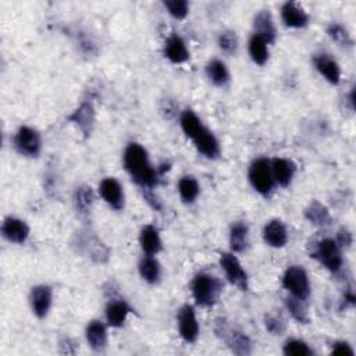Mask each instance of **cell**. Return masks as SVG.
Returning <instances> with one entry per match:
<instances>
[{"label":"cell","instance_id":"1","mask_svg":"<svg viewBox=\"0 0 356 356\" xmlns=\"http://www.w3.org/2000/svg\"><path fill=\"white\" fill-rule=\"evenodd\" d=\"M123 165L131 180L142 189H154L161 182L158 167L155 169L149 161L146 149L137 142L127 145L123 156Z\"/></svg>","mask_w":356,"mask_h":356},{"label":"cell","instance_id":"2","mask_svg":"<svg viewBox=\"0 0 356 356\" xmlns=\"http://www.w3.org/2000/svg\"><path fill=\"white\" fill-rule=\"evenodd\" d=\"M191 292L195 303L200 308H212L219 302L223 292L222 281L208 273H199L191 283Z\"/></svg>","mask_w":356,"mask_h":356},{"label":"cell","instance_id":"3","mask_svg":"<svg viewBox=\"0 0 356 356\" xmlns=\"http://www.w3.org/2000/svg\"><path fill=\"white\" fill-rule=\"evenodd\" d=\"M215 333L216 335L231 349L233 353L238 356H248L253 351V344L250 338L233 326L228 320L220 318L215 322Z\"/></svg>","mask_w":356,"mask_h":356},{"label":"cell","instance_id":"4","mask_svg":"<svg viewBox=\"0 0 356 356\" xmlns=\"http://www.w3.org/2000/svg\"><path fill=\"white\" fill-rule=\"evenodd\" d=\"M309 255L331 273L341 272L344 266L342 249L338 246L334 238H323L313 244L312 252Z\"/></svg>","mask_w":356,"mask_h":356},{"label":"cell","instance_id":"5","mask_svg":"<svg viewBox=\"0 0 356 356\" xmlns=\"http://www.w3.org/2000/svg\"><path fill=\"white\" fill-rule=\"evenodd\" d=\"M248 180L258 193H261L265 198H269L274 189V178L272 173L270 161L266 158H259L253 161L249 166L248 171Z\"/></svg>","mask_w":356,"mask_h":356},{"label":"cell","instance_id":"6","mask_svg":"<svg viewBox=\"0 0 356 356\" xmlns=\"http://www.w3.org/2000/svg\"><path fill=\"white\" fill-rule=\"evenodd\" d=\"M75 246L96 265H105L110 259L109 246L102 242V239L93 233H80L77 235Z\"/></svg>","mask_w":356,"mask_h":356},{"label":"cell","instance_id":"7","mask_svg":"<svg viewBox=\"0 0 356 356\" xmlns=\"http://www.w3.org/2000/svg\"><path fill=\"white\" fill-rule=\"evenodd\" d=\"M281 284L295 298L308 300L311 296L309 276L302 266H289L284 272Z\"/></svg>","mask_w":356,"mask_h":356},{"label":"cell","instance_id":"8","mask_svg":"<svg viewBox=\"0 0 356 356\" xmlns=\"http://www.w3.org/2000/svg\"><path fill=\"white\" fill-rule=\"evenodd\" d=\"M13 145L19 155L29 159L39 158L42 152L40 134L28 126H23L17 130L13 138Z\"/></svg>","mask_w":356,"mask_h":356},{"label":"cell","instance_id":"9","mask_svg":"<svg viewBox=\"0 0 356 356\" xmlns=\"http://www.w3.org/2000/svg\"><path fill=\"white\" fill-rule=\"evenodd\" d=\"M220 266L227 277V280L237 287L239 291H248L249 288V278L248 273L242 268L239 259L233 252H224L220 255Z\"/></svg>","mask_w":356,"mask_h":356},{"label":"cell","instance_id":"10","mask_svg":"<svg viewBox=\"0 0 356 356\" xmlns=\"http://www.w3.org/2000/svg\"><path fill=\"white\" fill-rule=\"evenodd\" d=\"M177 324H178V333L180 337L188 342L193 344L198 341L199 337V323L196 319V313L192 305L185 303L180 308L177 313Z\"/></svg>","mask_w":356,"mask_h":356},{"label":"cell","instance_id":"11","mask_svg":"<svg viewBox=\"0 0 356 356\" xmlns=\"http://www.w3.org/2000/svg\"><path fill=\"white\" fill-rule=\"evenodd\" d=\"M54 303V289L47 284H39L32 287L29 292L31 311L38 319H45Z\"/></svg>","mask_w":356,"mask_h":356},{"label":"cell","instance_id":"12","mask_svg":"<svg viewBox=\"0 0 356 356\" xmlns=\"http://www.w3.org/2000/svg\"><path fill=\"white\" fill-rule=\"evenodd\" d=\"M99 193L108 205L116 212H121L126 206L124 188L115 177L104 178L99 184Z\"/></svg>","mask_w":356,"mask_h":356},{"label":"cell","instance_id":"13","mask_svg":"<svg viewBox=\"0 0 356 356\" xmlns=\"http://www.w3.org/2000/svg\"><path fill=\"white\" fill-rule=\"evenodd\" d=\"M67 120L71 124H74L85 138L91 137L96 121V110L92 105V102L84 100L82 104L67 117Z\"/></svg>","mask_w":356,"mask_h":356},{"label":"cell","instance_id":"14","mask_svg":"<svg viewBox=\"0 0 356 356\" xmlns=\"http://www.w3.org/2000/svg\"><path fill=\"white\" fill-rule=\"evenodd\" d=\"M281 21L287 28L302 29L309 25L311 17L295 2H285L281 6Z\"/></svg>","mask_w":356,"mask_h":356},{"label":"cell","instance_id":"15","mask_svg":"<svg viewBox=\"0 0 356 356\" xmlns=\"http://www.w3.org/2000/svg\"><path fill=\"white\" fill-rule=\"evenodd\" d=\"M130 313H132V308L127 303V300L121 298H112L108 302L105 309L106 323L109 327L120 329L127 322Z\"/></svg>","mask_w":356,"mask_h":356},{"label":"cell","instance_id":"16","mask_svg":"<svg viewBox=\"0 0 356 356\" xmlns=\"http://www.w3.org/2000/svg\"><path fill=\"white\" fill-rule=\"evenodd\" d=\"M2 235L6 241L17 245H23L27 242L29 237L28 224L19 217H6L2 224Z\"/></svg>","mask_w":356,"mask_h":356},{"label":"cell","instance_id":"17","mask_svg":"<svg viewBox=\"0 0 356 356\" xmlns=\"http://www.w3.org/2000/svg\"><path fill=\"white\" fill-rule=\"evenodd\" d=\"M108 323L102 320H91L85 329L86 342L95 352H104L108 346Z\"/></svg>","mask_w":356,"mask_h":356},{"label":"cell","instance_id":"18","mask_svg":"<svg viewBox=\"0 0 356 356\" xmlns=\"http://www.w3.org/2000/svg\"><path fill=\"white\" fill-rule=\"evenodd\" d=\"M253 34L263 38L269 45L276 43L277 28L269 10H261L253 17Z\"/></svg>","mask_w":356,"mask_h":356},{"label":"cell","instance_id":"19","mask_svg":"<svg viewBox=\"0 0 356 356\" xmlns=\"http://www.w3.org/2000/svg\"><path fill=\"white\" fill-rule=\"evenodd\" d=\"M163 55L170 63L182 64L189 59V50L185 40L180 35L173 34L165 42Z\"/></svg>","mask_w":356,"mask_h":356},{"label":"cell","instance_id":"20","mask_svg":"<svg viewBox=\"0 0 356 356\" xmlns=\"http://www.w3.org/2000/svg\"><path fill=\"white\" fill-rule=\"evenodd\" d=\"M192 142L202 156H205L206 159H211V161L219 159V156L222 154L220 143H219L216 135L211 130L205 128Z\"/></svg>","mask_w":356,"mask_h":356},{"label":"cell","instance_id":"21","mask_svg":"<svg viewBox=\"0 0 356 356\" xmlns=\"http://www.w3.org/2000/svg\"><path fill=\"white\" fill-rule=\"evenodd\" d=\"M270 166L274 182L283 188L289 187L296 173V165L291 159L274 158L273 161H270Z\"/></svg>","mask_w":356,"mask_h":356},{"label":"cell","instance_id":"22","mask_svg":"<svg viewBox=\"0 0 356 356\" xmlns=\"http://www.w3.org/2000/svg\"><path fill=\"white\" fill-rule=\"evenodd\" d=\"M139 244L143 253L147 257H156L163 249V241L161 238L159 230L152 224H147L141 230Z\"/></svg>","mask_w":356,"mask_h":356},{"label":"cell","instance_id":"23","mask_svg":"<svg viewBox=\"0 0 356 356\" xmlns=\"http://www.w3.org/2000/svg\"><path fill=\"white\" fill-rule=\"evenodd\" d=\"M313 64L315 69L319 71V74L322 77H324V80L333 85H338L341 81V69L338 66V63L326 54H320L316 55L313 58Z\"/></svg>","mask_w":356,"mask_h":356},{"label":"cell","instance_id":"24","mask_svg":"<svg viewBox=\"0 0 356 356\" xmlns=\"http://www.w3.org/2000/svg\"><path fill=\"white\" fill-rule=\"evenodd\" d=\"M263 241L272 248H284L288 242V231L285 224L278 220H270L263 228Z\"/></svg>","mask_w":356,"mask_h":356},{"label":"cell","instance_id":"25","mask_svg":"<svg viewBox=\"0 0 356 356\" xmlns=\"http://www.w3.org/2000/svg\"><path fill=\"white\" fill-rule=\"evenodd\" d=\"M303 216L311 224H313L315 227H320V228L329 227L333 222L330 211L319 200H312L308 205V208L305 209Z\"/></svg>","mask_w":356,"mask_h":356},{"label":"cell","instance_id":"26","mask_svg":"<svg viewBox=\"0 0 356 356\" xmlns=\"http://www.w3.org/2000/svg\"><path fill=\"white\" fill-rule=\"evenodd\" d=\"M230 248L233 253H244L249 246V227L244 222H235L230 227Z\"/></svg>","mask_w":356,"mask_h":356},{"label":"cell","instance_id":"27","mask_svg":"<svg viewBox=\"0 0 356 356\" xmlns=\"http://www.w3.org/2000/svg\"><path fill=\"white\" fill-rule=\"evenodd\" d=\"M138 270H139V276L142 277L143 281H146L147 284H158L161 281L162 277V268L159 261L155 257H147L145 255L138 265Z\"/></svg>","mask_w":356,"mask_h":356},{"label":"cell","instance_id":"28","mask_svg":"<svg viewBox=\"0 0 356 356\" xmlns=\"http://www.w3.org/2000/svg\"><path fill=\"white\" fill-rule=\"evenodd\" d=\"M248 52L253 63L265 66L269 60V43L263 38L252 34L248 42Z\"/></svg>","mask_w":356,"mask_h":356},{"label":"cell","instance_id":"29","mask_svg":"<svg viewBox=\"0 0 356 356\" xmlns=\"http://www.w3.org/2000/svg\"><path fill=\"white\" fill-rule=\"evenodd\" d=\"M180 126H181L182 132L191 141H193L203 130L206 128L205 126H203L202 120L198 117V115L193 110H191V109H187V110H184L181 113V116H180Z\"/></svg>","mask_w":356,"mask_h":356},{"label":"cell","instance_id":"30","mask_svg":"<svg viewBox=\"0 0 356 356\" xmlns=\"http://www.w3.org/2000/svg\"><path fill=\"white\" fill-rule=\"evenodd\" d=\"M285 308L289 312V315L292 316V319L296 320L298 323L308 324L311 322L308 305L305 299H299V298L289 295L288 298H285Z\"/></svg>","mask_w":356,"mask_h":356},{"label":"cell","instance_id":"31","mask_svg":"<svg viewBox=\"0 0 356 356\" xmlns=\"http://www.w3.org/2000/svg\"><path fill=\"white\" fill-rule=\"evenodd\" d=\"M74 203L75 209L81 216H88L92 211L95 203V193L89 185H81L75 189L74 193Z\"/></svg>","mask_w":356,"mask_h":356},{"label":"cell","instance_id":"32","mask_svg":"<svg viewBox=\"0 0 356 356\" xmlns=\"http://www.w3.org/2000/svg\"><path fill=\"white\" fill-rule=\"evenodd\" d=\"M200 192V187L199 182L195 177L192 176H184L180 181H178V193L180 198L187 205H191L193 203Z\"/></svg>","mask_w":356,"mask_h":356},{"label":"cell","instance_id":"33","mask_svg":"<svg viewBox=\"0 0 356 356\" xmlns=\"http://www.w3.org/2000/svg\"><path fill=\"white\" fill-rule=\"evenodd\" d=\"M206 75L216 86H226L230 82V71L222 60H212L206 66Z\"/></svg>","mask_w":356,"mask_h":356},{"label":"cell","instance_id":"34","mask_svg":"<svg viewBox=\"0 0 356 356\" xmlns=\"http://www.w3.org/2000/svg\"><path fill=\"white\" fill-rule=\"evenodd\" d=\"M327 35L340 47L351 49L353 46V39H352L351 34L348 32V29L344 25H341L338 23H333L327 27Z\"/></svg>","mask_w":356,"mask_h":356},{"label":"cell","instance_id":"35","mask_svg":"<svg viewBox=\"0 0 356 356\" xmlns=\"http://www.w3.org/2000/svg\"><path fill=\"white\" fill-rule=\"evenodd\" d=\"M283 353L287 356H312L315 352L302 340H288L283 346Z\"/></svg>","mask_w":356,"mask_h":356},{"label":"cell","instance_id":"36","mask_svg":"<svg viewBox=\"0 0 356 356\" xmlns=\"http://www.w3.org/2000/svg\"><path fill=\"white\" fill-rule=\"evenodd\" d=\"M217 43H219V47L222 49V52L228 55V56H233L237 54L238 50V36L234 31H224L219 35V39H217Z\"/></svg>","mask_w":356,"mask_h":356},{"label":"cell","instance_id":"37","mask_svg":"<svg viewBox=\"0 0 356 356\" xmlns=\"http://www.w3.org/2000/svg\"><path fill=\"white\" fill-rule=\"evenodd\" d=\"M163 6L176 20H185L189 14V3L187 0H165Z\"/></svg>","mask_w":356,"mask_h":356},{"label":"cell","instance_id":"38","mask_svg":"<svg viewBox=\"0 0 356 356\" xmlns=\"http://www.w3.org/2000/svg\"><path fill=\"white\" fill-rule=\"evenodd\" d=\"M265 326L272 335H283L285 333V323L277 316L268 315L265 318Z\"/></svg>","mask_w":356,"mask_h":356},{"label":"cell","instance_id":"39","mask_svg":"<svg viewBox=\"0 0 356 356\" xmlns=\"http://www.w3.org/2000/svg\"><path fill=\"white\" fill-rule=\"evenodd\" d=\"M335 242L338 244V246L341 249H348L352 246L353 244V234L346 228V227H342L337 231V235H335Z\"/></svg>","mask_w":356,"mask_h":356},{"label":"cell","instance_id":"40","mask_svg":"<svg viewBox=\"0 0 356 356\" xmlns=\"http://www.w3.org/2000/svg\"><path fill=\"white\" fill-rule=\"evenodd\" d=\"M331 355H338V356H353L355 351L351 346L349 342L346 341H335L331 345Z\"/></svg>","mask_w":356,"mask_h":356},{"label":"cell","instance_id":"41","mask_svg":"<svg viewBox=\"0 0 356 356\" xmlns=\"http://www.w3.org/2000/svg\"><path fill=\"white\" fill-rule=\"evenodd\" d=\"M59 348V352L63 355H74L77 352V342L70 337H64L60 340Z\"/></svg>","mask_w":356,"mask_h":356},{"label":"cell","instance_id":"42","mask_svg":"<svg viewBox=\"0 0 356 356\" xmlns=\"http://www.w3.org/2000/svg\"><path fill=\"white\" fill-rule=\"evenodd\" d=\"M78 43H80V49L82 50V52L85 54V55H95L96 54V46L92 43V40L89 39V38H86V36H81L80 38V40H78Z\"/></svg>","mask_w":356,"mask_h":356},{"label":"cell","instance_id":"43","mask_svg":"<svg viewBox=\"0 0 356 356\" xmlns=\"http://www.w3.org/2000/svg\"><path fill=\"white\" fill-rule=\"evenodd\" d=\"M346 102H348V106H349V110L353 112L355 110V88L351 89L349 95L346 96Z\"/></svg>","mask_w":356,"mask_h":356}]
</instances>
